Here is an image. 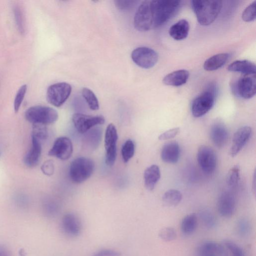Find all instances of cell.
Returning <instances> with one entry per match:
<instances>
[{
    "label": "cell",
    "instance_id": "cell-45",
    "mask_svg": "<svg viewBox=\"0 0 256 256\" xmlns=\"http://www.w3.org/2000/svg\"><path fill=\"white\" fill-rule=\"evenodd\" d=\"M19 253H20V256H26L25 252H24V250H20Z\"/></svg>",
    "mask_w": 256,
    "mask_h": 256
},
{
    "label": "cell",
    "instance_id": "cell-37",
    "mask_svg": "<svg viewBox=\"0 0 256 256\" xmlns=\"http://www.w3.org/2000/svg\"><path fill=\"white\" fill-rule=\"evenodd\" d=\"M256 2L254 1L244 10L242 16L244 21L250 22L255 20L256 18Z\"/></svg>",
    "mask_w": 256,
    "mask_h": 256
},
{
    "label": "cell",
    "instance_id": "cell-24",
    "mask_svg": "<svg viewBox=\"0 0 256 256\" xmlns=\"http://www.w3.org/2000/svg\"><path fill=\"white\" fill-rule=\"evenodd\" d=\"M160 178V171L156 164H152L147 168L144 174V182L146 188L152 190Z\"/></svg>",
    "mask_w": 256,
    "mask_h": 256
},
{
    "label": "cell",
    "instance_id": "cell-39",
    "mask_svg": "<svg viewBox=\"0 0 256 256\" xmlns=\"http://www.w3.org/2000/svg\"><path fill=\"white\" fill-rule=\"evenodd\" d=\"M32 136L40 141L46 139L48 136V131L46 126L40 124H33Z\"/></svg>",
    "mask_w": 256,
    "mask_h": 256
},
{
    "label": "cell",
    "instance_id": "cell-40",
    "mask_svg": "<svg viewBox=\"0 0 256 256\" xmlns=\"http://www.w3.org/2000/svg\"><path fill=\"white\" fill-rule=\"evenodd\" d=\"M136 1L132 0H114L116 7L120 10H128L132 9L136 5Z\"/></svg>",
    "mask_w": 256,
    "mask_h": 256
},
{
    "label": "cell",
    "instance_id": "cell-14",
    "mask_svg": "<svg viewBox=\"0 0 256 256\" xmlns=\"http://www.w3.org/2000/svg\"><path fill=\"white\" fill-rule=\"evenodd\" d=\"M61 226L64 232L72 237L79 236L82 229L80 219L76 214L72 212L66 213L63 216Z\"/></svg>",
    "mask_w": 256,
    "mask_h": 256
},
{
    "label": "cell",
    "instance_id": "cell-20",
    "mask_svg": "<svg viewBox=\"0 0 256 256\" xmlns=\"http://www.w3.org/2000/svg\"><path fill=\"white\" fill-rule=\"evenodd\" d=\"M180 147L176 142H170L164 144L161 151L162 160L168 164H175L179 160Z\"/></svg>",
    "mask_w": 256,
    "mask_h": 256
},
{
    "label": "cell",
    "instance_id": "cell-3",
    "mask_svg": "<svg viewBox=\"0 0 256 256\" xmlns=\"http://www.w3.org/2000/svg\"><path fill=\"white\" fill-rule=\"evenodd\" d=\"M94 168V164L91 159L83 156L76 158L70 166V178L74 183H82L91 176Z\"/></svg>",
    "mask_w": 256,
    "mask_h": 256
},
{
    "label": "cell",
    "instance_id": "cell-16",
    "mask_svg": "<svg viewBox=\"0 0 256 256\" xmlns=\"http://www.w3.org/2000/svg\"><path fill=\"white\" fill-rule=\"evenodd\" d=\"M217 204L218 213L222 216L230 218L234 213L236 198L232 192H224L222 193L218 198Z\"/></svg>",
    "mask_w": 256,
    "mask_h": 256
},
{
    "label": "cell",
    "instance_id": "cell-22",
    "mask_svg": "<svg viewBox=\"0 0 256 256\" xmlns=\"http://www.w3.org/2000/svg\"><path fill=\"white\" fill-rule=\"evenodd\" d=\"M189 72L180 70L166 74L163 78V83L167 86H178L186 84L189 78Z\"/></svg>",
    "mask_w": 256,
    "mask_h": 256
},
{
    "label": "cell",
    "instance_id": "cell-1",
    "mask_svg": "<svg viewBox=\"0 0 256 256\" xmlns=\"http://www.w3.org/2000/svg\"><path fill=\"white\" fill-rule=\"evenodd\" d=\"M192 8L198 22L202 26L212 23L219 14L222 6V0H192Z\"/></svg>",
    "mask_w": 256,
    "mask_h": 256
},
{
    "label": "cell",
    "instance_id": "cell-7",
    "mask_svg": "<svg viewBox=\"0 0 256 256\" xmlns=\"http://www.w3.org/2000/svg\"><path fill=\"white\" fill-rule=\"evenodd\" d=\"M72 92L71 86L66 82L50 85L46 91V100L52 105L60 107L68 98Z\"/></svg>",
    "mask_w": 256,
    "mask_h": 256
},
{
    "label": "cell",
    "instance_id": "cell-12",
    "mask_svg": "<svg viewBox=\"0 0 256 256\" xmlns=\"http://www.w3.org/2000/svg\"><path fill=\"white\" fill-rule=\"evenodd\" d=\"M73 152V146L71 140L66 136H60L54 141L48 154L62 160H68Z\"/></svg>",
    "mask_w": 256,
    "mask_h": 256
},
{
    "label": "cell",
    "instance_id": "cell-19",
    "mask_svg": "<svg viewBox=\"0 0 256 256\" xmlns=\"http://www.w3.org/2000/svg\"><path fill=\"white\" fill-rule=\"evenodd\" d=\"M42 153L40 141L32 136V145L24 158V162L28 167L32 168L38 164Z\"/></svg>",
    "mask_w": 256,
    "mask_h": 256
},
{
    "label": "cell",
    "instance_id": "cell-31",
    "mask_svg": "<svg viewBox=\"0 0 256 256\" xmlns=\"http://www.w3.org/2000/svg\"><path fill=\"white\" fill-rule=\"evenodd\" d=\"M82 94L91 110H96L99 109L98 100L92 90L88 88H84L82 90Z\"/></svg>",
    "mask_w": 256,
    "mask_h": 256
},
{
    "label": "cell",
    "instance_id": "cell-6",
    "mask_svg": "<svg viewBox=\"0 0 256 256\" xmlns=\"http://www.w3.org/2000/svg\"><path fill=\"white\" fill-rule=\"evenodd\" d=\"M215 98L216 94L213 88H208L202 92L192 102V114L196 118L201 117L206 114L212 108Z\"/></svg>",
    "mask_w": 256,
    "mask_h": 256
},
{
    "label": "cell",
    "instance_id": "cell-32",
    "mask_svg": "<svg viewBox=\"0 0 256 256\" xmlns=\"http://www.w3.org/2000/svg\"><path fill=\"white\" fill-rule=\"evenodd\" d=\"M135 152V144L130 139L126 140L122 144L121 153L122 160L126 163L134 156Z\"/></svg>",
    "mask_w": 256,
    "mask_h": 256
},
{
    "label": "cell",
    "instance_id": "cell-33",
    "mask_svg": "<svg viewBox=\"0 0 256 256\" xmlns=\"http://www.w3.org/2000/svg\"><path fill=\"white\" fill-rule=\"evenodd\" d=\"M222 243L231 256H245L243 249L234 242L227 239L224 240Z\"/></svg>",
    "mask_w": 256,
    "mask_h": 256
},
{
    "label": "cell",
    "instance_id": "cell-11",
    "mask_svg": "<svg viewBox=\"0 0 256 256\" xmlns=\"http://www.w3.org/2000/svg\"><path fill=\"white\" fill-rule=\"evenodd\" d=\"M197 160L202 170L206 174H212L217 164L216 152L210 147L202 146L198 150Z\"/></svg>",
    "mask_w": 256,
    "mask_h": 256
},
{
    "label": "cell",
    "instance_id": "cell-15",
    "mask_svg": "<svg viewBox=\"0 0 256 256\" xmlns=\"http://www.w3.org/2000/svg\"><path fill=\"white\" fill-rule=\"evenodd\" d=\"M252 129L248 126H244L238 128L234 134L230 150L231 156H236L244 148L250 140Z\"/></svg>",
    "mask_w": 256,
    "mask_h": 256
},
{
    "label": "cell",
    "instance_id": "cell-38",
    "mask_svg": "<svg viewBox=\"0 0 256 256\" xmlns=\"http://www.w3.org/2000/svg\"><path fill=\"white\" fill-rule=\"evenodd\" d=\"M26 90L27 86L26 84H24L16 92L14 102V110L16 113L18 111L20 108L21 104L26 95Z\"/></svg>",
    "mask_w": 256,
    "mask_h": 256
},
{
    "label": "cell",
    "instance_id": "cell-43",
    "mask_svg": "<svg viewBox=\"0 0 256 256\" xmlns=\"http://www.w3.org/2000/svg\"><path fill=\"white\" fill-rule=\"evenodd\" d=\"M54 164L51 160L46 162L42 166V170L46 175L51 176L54 172Z\"/></svg>",
    "mask_w": 256,
    "mask_h": 256
},
{
    "label": "cell",
    "instance_id": "cell-13",
    "mask_svg": "<svg viewBox=\"0 0 256 256\" xmlns=\"http://www.w3.org/2000/svg\"><path fill=\"white\" fill-rule=\"evenodd\" d=\"M236 92L242 98L249 99L256 92V74H244L238 80L236 85Z\"/></svg>",
    "mask_w": 256,
    "mask_h": 256
},
{
    "label": "cell",
    "instance_id": "cell-41",
    "mask_svg": "<svg viewBox=\"0 0 256 256\" xmlns=\"http://www.w3.org/2000/svg\"><path fill=\"white\" fill-rule=\"evenodd\" d=\"M120 252L118 250L104 248L98 250L92 256H120Z\"/></svg>",
    "mask_w": 256,
    "mask_h": 256
},
{
    "label": "cell",
    "instance_id": "cell-30",
    "mask_svg": "<svg viewBox=\"0 0 256 256\" xmlns=\"http://www.w3.org/2000/svg\"><path fill=\"white\" fill-rule=\"evenodd\" d=\"M236 234L241 238L248 236L252 230V226L249 220L245 218H240L236 224Z\"/></svg>",
    "mask_w": 256,
    "mask_h": 256
},
{
    "label": "cell",
    "instance_id": "cell-26",
    "mask_svg": "<svg viewBox=\"0 0 256 256\" xmlns=\"http://www.w3.org/2000/svg\"><path fill=\"white\" fill-rule=\"evenodd\" d=\"M230 56L228 53H220L208 58L204 63L203 68L207 71H213L222 67Z\"/></svg>",
    "mask_w": 256,
    "mask_h": 256
},
{
    "label": "cell",
    "instance_id": "cell-29",
    "mask_svg": "<svg viewBox=\"0 0 256 256\" xmlns=\"http://www.w3.org/2000/svg\"><path fill=\"white\" fill-rule=\"evenodd\" d=\"M200 218L202 224L208 230L215 228L217 224V220L214 215L208 210H204L200 212Z\"/></svg>",
    "mask_w": 256,
    "mask_h": 256
},
{
    "label": "cell",
    "instance_id": "cell-18",
    "mask_svg": "<svg viewBox=\"0 0 256 256\" xmlns=\"http://www.w3.org/2000/svg\"><path fill=\"white\" fill-rule=\"evenodd\" d=\"M228 132L226 126L220 122H216L211 126L210 136L213 143L218 148L225 146L228 138Z\"/></svg>",
    "mask_w": 256,
    "mask_h": 256
},
{
    "label": "cell",
    "instance_id": "cell-27",
    "mask_svg": "<svg viewBox=\"0 0 256 256\" xmlns=\"http://www.w3.org/2000/svg\"><path fill=\"white\" fill-rule=\"evenodd\" d=\"M198 225V218L194 213L187 214L183 218L180 223V229L182 233L186 236L192 234L196 230Z\"/></svg>",
    "mask_w": 256,
    "mask_h": 256
},
{
    "label": "cell",
    "instance_id": "cell-10",
    "mask_svg": "<svg viewBox=\"0 0 256 256\" xmlns=\"http://www.w3.org/2000/svg\"><path fill=\"white\" fill-rule=\"evenodd\" d=\"M72 121L78 132L85 134L92 128L103 124L105 122V119L102 116H90L82 113H76L72 115Z\"/></svg>",
    "mask_w": 256,
    "mask_h": 256
},
{
    "label": "cell",
    "instance_id": "cell-4",
    "mask_svg": "<svg viewBox=\"0 0 256 256\" xmlns=\"http://www.w3.org/2000/svg\"><path fill=\"white\" fill-rule=\"evenodd\" d=\"M24 116L26 119L32 124L45 126L56 122L58 117L56 110L44 106H35L29 108L26 111Z\"/></svg>",
    "mask_w": 256,
    "mask_h": 256
},
{
    "label": "cell",
    "instance_id": "cell-23",
    "mask_svg": "<svg viewBox=\"0 0 256 256\" xmlns=\"http://www.w3.org/2000/svg\"><path fill=\"white\" fill-rule=\"evenodd\" d=\"M189 30L188 22L186 20L182 19L174 23L170 27L169 34L173 39L180 40L187 37Z\"/></svg>",
    "mask_w": 256,
    "mask_h": 256
},
{
    "label": "cell",
    "instance_id": "cell-36",
    "mask_svg": "<svg viewBox=\"0 0 256 256\" xmlns=\"http://www.w3.org/2000/svg\"><path fill=\"white\" fill-rule=\"evenodd\" d=\"M14 14L17 28L19 32L24 34L25 32V24L22 12L18 6H16L14 8Z\"/></svg>",
    "mask_w": 256,
    "mask_h": 256
},
{
    "label": "cell",
    "instance_id": "cell-28",
    "mask_svg": "<svg viewBox=\"0 0 256 256\" xmlns=\"http://www.w3.org/2000/svg\"><path fill=\"white\" fill-rule=\"evenodd\" d=\"M182 200V194L178 190L171 189L166 192L162 196V200L168 206H175L178 205Z\"/></svg>",
    "mask_w": 256,
    "mask_h": 256
},
{
    "label": "cell",
    "instance_id": "cell-5",
    "mask_svg": "<svg viewBox=\"0 0 256 256\" xmlns=\"http://www.w3.org/2000/svg\"><path fill=\"white\" fill-rule=\"evenodd\" d=\"M153 23L152 0H145L139 6L134 14V28L139 31L145 32L153 27Z\"/></svg>",
    "mask_w": 256,
    "mask_h": 256
},
{
    "label": "cell",
    "instance_id": "cell-25",
    "mask_svg": "<svg viewBox=\"0 0 256 256\" xmlns=\"http://www.w3.org/2000/svg\"><path fill=\"white\" fill-rule=\"evenodd\" d=\"M228 70L244 74H256V66L254 63L248 60H238L232 62L228 66Z\"/></svg>",
    "mask_w": 256,
    "mask_h": 256
},
{
    "label": "cell",
    "instance_id": "cell-44",
    "mask_svg": "<svg viewBox=\"0 0 256 256\" xmlns=\"http://www.w3.org/2000/svg\"><path fill=\"white\" fill-rule=\"evenodd\" d=\"M0 256H10L8 250L2 246H0Z\"/></svg>",
    "mask_w": 256,
    "mask_h": 256
},
{
    "label": "cell",
    "instance_id": "cell-34",
    "mask_svg": "<svg viewBox=\"0 0 256 256\" xmlns=\"http://www.w3.org/2000/svg\"><path fill=\"white\" fill-rule=\"evenodd\" d=\"M240 178V168L238 166L232 168L226 176V183L229 186H236Z\"/></svg>",
    "mask_w": 256,
    "mask_h": 256
},
{
    "label": "cell",
    "instance_id": "cell-21",
    "mask_svg": "<svg viewBox=\"0 0 256 256\" xmlns=\"http://www.w3.org/2000/svg\"><path fill=\"white\" fill-rule=\"evenodd\" d=\"M102 130L98 126H94L84 134V146L90 150H94L98 146L102 140Z\"/></svg>",
    "mask_w": 256,
    "mask_h": 256
},
{
    "label": "cell",
    "instance_id": "cell-42",
    "mask_svg": "<svg viewBox=\"0 0 256 256\" xmlns=\"http://www.w3.org/2000/svg\"><path fill=\"white\" fill-rule=\"evenodd\" d=\"M180 131L179 128H171L165 132L162 133L158 136V139L160 140H167L170 138H172L176 136Z\"/></svg>",
    "mask_w": 256,
    "mask_h": 256
},
{
    "label": "cell",
    "instance_id": "cell-35",
    "mask_svg": "<svg viewBox=\"0 0 256 256\" xmlns=\"http://www.w3.org/2000/svg\"><path fill=\"white\" fill-rule=\"evenodd\" d=\"M176 231L172 226H166L162 228L158 236L164 241L170 242L174 240L176 238Z\"/></svg>",
    "mask_w": 256,
    "mask_h": 256
},
{
    "label": "cell",
    "instance_id": "cell-8",
    "mask_svg": "<svg viewBox=\"0 0 256 256\" xmlns=\"http://www.w3.org/2000/svg\"><path fill=\"white\" fill-rule=\"evenodd\" d=\"M118 134L115 126L110 124L106 127L104 135L105 162L112 166L116 158V143Z\"/></svg>",
    "mask_w": 256,
    "mask_h": 256
},
{
    "label": "cell",
    "instance_id": "cell-9",
    "mask_svg": "<svg viewBox=\"0 0 256 256\" xmlns=\"http://www.w3.org/2000/svg\"><path fill=\"white\" fill-rule=\"evenodd\" d=\"M133 62L143 68H150L157 62L158 56L157 52L150 48L141 46L134 49L132 52Z\"/></svg>",
    "mask_w": 256,
    "mask_h": 256
},
{
    "label": "cell",
    "instance_id": "cell-17",
    "mask_svg": "<svg viewBox=\"0 0 256 256\" xmlns=\"http://www.w3.org/2000/svg\"><path fill=\"white\" fill-rule=\"evenodd\" d=\"M198 256H228V251L222 244L214 241H204L197 248Z\"/></svg>",
    "mask_w": 256,
    "mask_h": 256
},
{
    "label": "cell",
    "instance_id": "cell-2",
    "mask_svg": "<svg viewBox=\"0 0 256 256\" xmlns=\"http://www.w3.org/2000/svg\"><path fill=\"white\" fill-rule=\"evenodd\" d=\"M180 2V0H152L153 27L166 23L178 12Z\"/></svg>",
    "mask_w": 256,
    "mask_h": 256
}]
</instances>
